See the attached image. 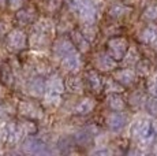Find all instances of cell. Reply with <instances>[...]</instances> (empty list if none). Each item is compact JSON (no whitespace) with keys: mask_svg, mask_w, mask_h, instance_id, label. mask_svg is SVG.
<instances>
[{"mask_svg":"<svg viewBox=\"0 0 157 156\" xmlns=\"http://www.w3.org/2000/svg\"><path fill=\"white\" fill-rule=\"evenodd\" d=\"M7 45L11 51H21L26 45V36L21 30H13L8 34Z\"/></svg>","mask_w":157,"mask_h":156,"instance_id":"1","label":"cell"},{"mask_svg":"<svg viewBox=\"0 0 157 156\" xmlns=\"http://www.w3.org/2000/svg\"><path fill=\"white\" fill-rule=\"evenodd\" d=\"M74 44H71L67 38H59L53 45V53L56 58L63 59L64 56H67L68 53L74 52Z\"/></svg>","mask_w":157,"mask_h":156,"instance_id":"2","label":"cell"},{"mask_svg":"<svg viewBox=\"0 0 157 156\" xmlns=\"http://www.w3.org/2000/svg\"><path fill=\"white\" fill-rule=\"evenodd\" d=\"M81 64H82L81 58H79V55H78L75 51L74 52H71V53H68L67 56H64V58L62 59V66L67 71H72V73L79 70Z\"/></svg>","mask_w":157,"mask_h":156,"instance_id":"3","label":"cell"},{"mask_svg":"<svg viewBox=\"0 0 157 156\" xmlns=\"http://www.w3.org/2000/svg\"><path fill=\"white\" fill-rule=\"evenodd\" d=\"M109 53L113 56V59H122L126 51V41L123 38H115L109 41Z\"/></svg>","mask_w":157,"mask_h":156,"instance_id":"4","label":"cell"},{"mask_svg":"<svg viewBox=\"0 0 157 156\" xmlns=\"http://www.w3.org/2000/svg\"><path fill=\"white\" fill-rule=\"evenodd\" d=\"M29 43H30V45H32L33 48H44V47H47L48 44H49V40H48L47 33L36 30L34 34L30 37Z\"/></svg>","mask_w":157,"mask_h":156,"instance_id":"5","label":"cell"},{"mask_svg":"<svg viewBox=\"0 0 157 156\" xmlns=\"http://www.w3.org/2000/svg\"><path fill=\"white\" fill-rule=\"evenodd\" d=\"M96 66H97L100 70H111L112 67H115V60L111 56H108L107 53H101V55H98L97 60H96Z\"/></svg>","mask_w":157,"mask_h":156,"instance_id":"6","label":"cell"},{"mask_svg":"<svg viewBox=\"0 0 157 156\" xmlns=\"http://www.w3.org/2000/svg\"><path fill=\"white\" fill-rule=\"evenodd\" d=\"M72 43H74V45L78 47V49H81V51L89 49V43H87V38L83 36V33H78V32L72 33Z\"/></svg>","mask_w":157,"mask_h":156,"instance_id":"7","label":"cell"},{"mask_svg":"<svg viewBox=\"0 0 157 156\" xmlns=\"http://www.w3.org/2000/svg\"><path fill=\"white\" fill-rule=\"evenodd\" d=\"M63 91V82L60 81V78L55 77L53 80H51L47 85V92L48 93H56V95H60Z\"/></svg>","mask_w":157,"mask_h":156,"instance_id":"8","label":"cell"},{"mask_svg":"<svg viewBox=\"0 0 157 156\" xmlns=\"http://www.w3.org/2000/svg\"><path fill=\"white\" fill-rule=\"evenodd\" d=\"M108 122H109V126L112 129H120L123 125H124V116L119 112L112 114V115L108 118Z\"/></svg>","mask_w":157,"mask_h":156,"instance_id":"9","label":"cell"},{"mask_svg":"<svg viewBox=\"0 0 157 156\" xmlns=\"http://www.w3.org/2000/svg\"><path fill=\"white\" fill-rule=\"evenodd\" d=\"M21 112L26 116H40V114H36V112H40L37 108H36L33 104H29V103H22L19 107Z\"/></svg>","mask_w":157,"mask_h":156,"instance_id":"10","label":"cell"},{"mask_svg":"<svg viewBox=\"0 0 157 156\" xmlns=\"http://www.w3.org/2000/svg\"><path fill=\"white\" fill-rule=\"evenodd\" d=\"M93 107H94V103H93V100H90V99H85V100L79 101V104L77 106V112H79V114H87L89 111L93 110Z\"/></svg>","mask_w":157,"mask_h":156,"instance_id":"11","label":"cell"},{"mask_svg":"<svg viewBox=\"0 0 157 156\" xmlns=\"http://www.w3.org/2000/svg\"><path fill=\"white\" fill-rule=\"evenodd\" d=\"M116 78L119 82L131 84L132 81H134V74H132V71H130V70H122L116 74Z\"/></svg>","mask_w":157,"mask_h":156,"instance_id":"12","label":"cell"},{"mask_svg":"<svg viewBox=\"0 0 157 156\" xmlns=\"http://www.w3.org/2000/svg\"><path fill=\"white\" fill-rule=\"evenodd\" d=\"M87 81H89L92 89H94V91H98V89H100L101 81H100V77L96 74V71H90V73L87 74Z\"/></svg>","mask_w":157,"mask_h":156,"instance_id":"13","label":"cell"},{"mask_svg":"<svg viewBox=\"0 0 157 156\" xmlns=\"http://www.w3.org/2000/svg\"><path fill=\"white\" fill-rule=\"evenodd\" d=\"M53 29V23L48 19H43L36 25V30L38 32H43V33H49Z\"/></svg>","mask_w":157,"mask_h":156,"instance_id":"14","label":"cell"},{"mask_svg":"<svg viewBox=\"0 0 157 156\" xmlns=\"http://www.w3.org/2000/svg\"><path fill=\"white\" fill-rule=\"evenodd\" d=\"M142 38L144 41H146V43H150V41H153L156 38V32L153 30V29H146V30L144 32V34H142Z\"/></svg>","mask_w":157,"mask_h":156,"instance_id":"15","label":"cell"},{"mask_svg":"<svg viewBox=\"0 0 157 156\" xmlns=\"http://www.w3.org/2000/svg\"><path fill=\"white\" fill-rule=\"evenodd\" d=\"M34 81L32 82V85H29V92H32L33 95H40V93H43V89H44V85H43V82H38V85H34Z\"/></svg>","mask_w":157,"mask_h":156,"instance_id":"16","label":"cell"},{"mask_svg":"<svg viewBox=\"0 0 157 156\" xmlns=\"http://www.w3.org/2000/svg\"><path fill=\"white\" fill-rule=\"evenodd\" d=\"M26 149H28L29 152H41L43 151V144H38V142H36V141H32V142H29L28 145H26Z\"/></svg>","mask_w":157,"mask_h":156,"instance_id":"17","label":"cell"},{"mask_svg":"<svg viewBox=\"0 0 157 156\" xmlns=\"http://www.w3.org/2000/svg\"><path fill=\"white\" fill-rule=\"evenodd\" d=\"M105 89H111L109 92H122V88L117 85V82H113L112 80H109L105 85Z\"/></svg>","mask_w":157,"mask_h":156,"instance_id":"18","label":"cell"},{"mask_svg":"<svg viewBox=\"0 0 157 156\" xmlns=\"http://www.w3.org/2000/svg\"><path fill=\"white\" fill-rule=\"evenodd\" d=\"M111 100L113 101V103H111V107H112L113 110H120V108H123L122 99H119L117 96H113V97H111Z\"/></svg>","mask_w":157,"mask_h":156,"instance_id":"19","label":"cell"},{"mask_svg":"<svg viewBox=\"0 0 157 156\" xmlns=\"http://www.w3.org/2000/svg\"><path fill=\"white\" fill-rule=\"evenodd\" d=\"M8 3H10V7L13 8V10H17V8L22 7L25 0H8Z\"/></svg>","mask_w":157,"mask_h":156,"instance_id":"20","label":"cell"},{"mask_svg":"<svg viewBox=\"0 0 157 156\" xmlns=\"http://www.w3.org/2000/svg\"><path fill=\"white\" fill-rule=\"evenodd\" d=\"M6 2V0H0V4H3V3H4Z\"/></svg>","mask_w":157,"mask_h":156,"instance_id":"21","label":"cell"}]
</instances>
